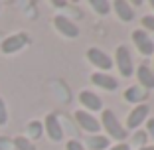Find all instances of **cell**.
Here are the masks:
<instances>
[{"mask_svg": "<svg viewBox=\"0 0 154 150\" xmlns=\"http://www.w3.org/2000/svg\"><path fill=\"white\" fill-rule=\"evenodd\" d=\"M138 150H154V146H142V148H138Z\"/></svg>", "mask_w": 154, "mask_h": 150, "instance_id": "26", "label": "cell"}, {"mask_svg": "<svg viewBox=\"0 0 154 150\" xmlns=\"http://www.w3.org/2000/svg\"><path fill=\"white\" fill-rule=\"evenodd\" d=\"M142 26L148 28V30H154V16H144L142 18Z\"/></svg>", "mask_w": 154, "mask_h": 150, "instance_id": "23", "label": "cell"}, {"mask_svg": "<svg viewBox=\"0 0 154 150\" xmlns=\"http://www.w3.org/2000/svg\"><path fill=\"white\" fill-rule=\"evenodd\" d=\"M136 77H138V81H140V87L142 89H154V73L150 71L146 65H140V67L136 69Z\"/></svg>", "mask_w": 154, "mask_h": 150, "instance_id": "14", "label": "cell"}, {"mask_svg": "<svg viewBox=\"0 0 154 150\" xmlns=\"http://www.w3.org/2000/svg\"><path fill=\"white\" fill-rule=\"evenodd\" d=\"M0 150H16L14 140H10V138H6V136H0Z\"/></svg>", "mask_w": 154, "mask_h": 150, "instance_id": "21", "label": "cell"}, {"mask_svg": "<svg viewBox=\"0 0 154 150\" xmlns=\"http://www.w3.org/2000/svg\"><path fill=\"white\" fill-rule=\"evenodd\" d=\"M87 59H89L95 67L105 69V71H109V69L113 67V59L105 54L103 50H99V47H91V50H87Z\"/></svg>", "mask_w": 154, "mask_h": 150, "instance_id": "5", "label": "cell"}, {"mask_svg": "<svg viewBox=\"0 0 154 150\" xmlns=\"http://www.w3.org/2000/svg\"><path fill=\"white\" fill-rule=\"evenodd\" d=\"M54 26L59 34H63L65 38H77L79 36V28L75 26V22L65 16H55L54 18Z\"/></svg>", "mask_w": 154, "mask_h": 150, "instance_id": "6", "label": "cell"}, {"mask_svg": "<svg viewBox=\"0 0 154 150\" xmlns=\"http://www.w3.org/2000/svg\"><path fill=\"white\" fill-rule=\"evenodd\" d=\"M6 123H8V111H6L4 101L0 99V127H4Z\"/></svg>", "mask_w": 154, "mask_h": 150, "instance_id": "20", "label": "cell"}, {"mask_svg": "<svg viewBox=\"0 0 154 150\" xmlns=\"http://www.w3.org/2000/svg\"><path fill=\"white\" fill-rule=\"evenodd\" d=\"M146 130H148V134L154 138V118H150V121H146Z\"/></svg>", "mask_w": 154, "mask_h": 150, "instance_id": "24", "label": "cell"}, {"mask_svg": "<svg viewBox=\"0 0 154 150\" xmlns=\"http://www.w3.org/2000/svg\"><path fill=\"white\" fill-rule=\"evenodd\" d=\"M42 130H44V127H42V123H38V121H32V123L28 124V128H26V132H28L30 138H40ZM30 138H28V140H30Z\"/></svg>", "mask_w": 154, "mask_h": 150, "instance_id": "16", "label": "cell"}, {"mask_svg": "<svg viewBox=\"0 0 154 150\" xmlns=\"http://www.w3.org/2000/svg\"><path fill=\"white\" fill-rule=\"evenodd\" d=\"M87 148L89 150H107L109 148V136H87Z\"/></svg>", "mask_w": 154, "mask_h": 150, "instance_id": "15", "label": "cell"}, {"mask_svg": "<svg viewBox=\"0 0 154 150\" xmlns=\"http://www.w3.org/2000/svg\"><path fill=\"white\" fill-rule=\"evenodd\" d=\"M91 81L95 83L97 87L105 89V91H115V89L119 87L117 79L111 77L109 73H93V75H91Z\"/></svg>", "mask_w": 154, "mask_h": 150, "instance_id": "10", "label": "cell"}, {"mask_svg": "<svg viewBox=\"0 0 154 150\" xmlns=\"http://www.w3.org/2000/svg\"><path fill=\"white\" fill-rule=\"evenodd\" d=\"M14 146H16V150H36V146H34L32 142L28 140L26 136H18V138H14Z\"/></svg>", "mask_w": 154, "mask_h": 150, "instance_id": "18", "label": "cell"}, {"mask_svg": "<svg viewBox=\"0 0 154 150\" xmlns=\"http://www.w3.org/2000/svg\"><path fill=\"white\" fill-rule=\"evenodd\" d=\"M109 150H131V146H128V144H122V142H121V144L113 146V148H109Z\"/></svg>", "mask_w": 154, "mask_h": 150, "instance_id": "25", "label": "cell"}, {"mask_svg": "<svg viewBox=\"0 0 154 150\" xmlns=\"http://www.w3.org/2000/svg\"><path fill=\"white\" fill-rule=\"evenodd\" d=\"M148 97V91L146 89H142L140 85H136V87H128L127 91H125V101H128V103L132 105H138L142 103V101Z\"/></svg>", "mask_w": 154, "mask_h": 150, "instance_id": "12", "label": "cell"}, {"mask_svg": "<svg viewBox=\"0 0 154 150\" xmlns=\"http://www.w3.org/2000/svg\"><path fill=\"white\" fill-rule=\"evenodd\" d=\"M115 63H117V69L122 77H131L132 75L134 67H132V57L127 46H119L115 50Z\"/></svg>", "mask_w": 154, "mask_h": 150, "instance_id": "2", "label": "cell"}, {"mask_svg": "<svg viewBox=\"0 0 154 150\" xmlns=\"http://www.w3.org/2000/svg\"><path fill=\"white\" fill-rule=\"evenodd\" d=\"M91 4V8H95V12L97 14H109V10H111V4L109 2H105V0H91L89 2Z\"/></svg>", "mask_w": 154, "mask_h": 150, "instance_id": "17", "label": "cell"}, {"mask_svg": "<svg viewBox=\"0 0 154 150\" xmlns=\"http://www.w3.org/2000/svg\"><path fill=\"white\" fill-rule=\"evenodd\" d=\"M28 40H30V38H28L26 34H14V36H8V38L2 40L0 50H2V54H6V55L16 54V51H20L28 44Z\"/></svg>", "mask_w": 154, "mask_h": 150, "instance_id": "3", "label": "cell"}, {"mask_svg": "<svg viewBox=\"0 0 154 150\" xmlns=\"http://www.w3.org/2000/svg\"><path fill=\"white\" fill-rule=\"evenodd\" d=\"M150 6H152V8H154V0H152V2H150Z\"/></svg>", "mask_w": 154, "mask_h": 150, "instance_id": "28", "label": "cell"}, {"mask_svg": "<svg viewBox=\"0 0 154 150\" xmlns=\"http://www.w3.org/2000/svg\"><path fill=\"white\" fill-rule=\"evenodd\" d=\"M75 123L87 132H97L101 128V123L93 117V115L87 113V111H77L75 113Z\"/></svg>", "mask_w": 154, "mask_h": 150, "instance_id": "9", "label": "cell"}, {"mask_svg": "<svg viewBox=\"0 0 154 150\" xmlns=\"http://www.w3.org/2000/svg\"><path fill=\"white\" fill-rule=\"evenodd\" d=\"M132 41H134V46L138 47V51H140L142 55L148 57V55L154 54V41L144 30H134V32H132Z\"/></svg>", "mask_w": 154, "mask_h": 150, "instance_id": "4", "label": "cell"}, {"mask_svg": "<svg viewBox=\"0 0 154 150\" xmlns=\"http://www.w3.org/2000/svg\"><path fill=\"white\" fill-rule=\"evenodd\" d=\"M113 8H115L117 16L122 20V22H131V20L134 18V10H132L131 4L125 2V0H117V2H113Z\"/></svg>", "mask_w": 154, "mask_h": 150, "instance_id": "13", "label": "cell"}, {"mask_svg": "<svg viewBox=\"0 0 154 150\" xmlns=\"http://www.w3.org/2000/svg\"><path fill=\"white\" fill-rule=\"evenodd\" d=\"M144 142H146V132H142V130H136L134 132V136H132V144L134 146H144Z\"/></svg>", "mask_w": 154, "mask_h": 150, "instance_id": "19", "label": "cell"}, {"mask_svg": "<svg viewBox=\"0 0 154 150\" xmlns=\"http://www.w3.org/2000/svg\"><path fill=\"white\" fill-rule=\"evenodd\" d=\"M65 150H87V148H85V146H83L79 140H75V138H73V140H69V142H67Z\"/></svg>", "mask_w": 154, "mask_h": 150, "instance_id": "22", "label": "cell"}, {"mask_svg": "<svg viewBox=\"0 0 154 150\" xmlns=\"http://www.w3.org/2000/svg\"><path fill=\"white\" fill-rule=\"evenodd\" d=\"M101 121H103V128L107 130V134H109L111 138H115V140H125V138L128 136L127 134V128L121 127V123H119V118L115 117L113 111H103V117H101Z\"/></svg>", "mask_w": 154, "mask_h": 150, "instance_id": "1", "label": "cell"}, {"mask_svg": "<svg viewBox=\"0 0 154 150\" xmlns=\"http://www.w3.org/2000/svg\"><path fill=\"white\" fill-rule=\"evenodd\" d=\"M45 130H48V136L54 142H59L63 138V127H61V121H59L57 115H48L45 117Z\"/></svg>", "mask_w": 154, "mask_h": 150, "instance_id": "7", "label": "cell"}, {"mask_svg": "<svg viewBox=\"0 0 154 150\" xmlns=\"http://www.w3.org/2000/svg\"><path fill=\"white\" fill-rule=\"evenodd\" d=\"M148 113H150L148 105H138V107H134V111H131V115H128V118H127V128L140 127L144 121H148Z\"/></svg>", "mask_w": 154, "mask_h": 150, "instance_id": "8", "label": "cell"}, {"mask_svg": "<svg viewBox=\"0 0 154 150\" xmlns=\"http://www.w3.org/2000/svg\"><path fill=\"white\" fill-rule=\"evenodd\" d=\"M79 101H81V105H85L89 111H101L103 109V101L91 91H81L79 93Z\"/></svg>", "mask_w": 154, "mask_h": 150, "instance_id": "11", "label": "cell"}, {"mask_svg": "<svg viewBox=\"0 0 154 150\" xmlns=\"http://www.w3.org/2000/svg\"><path fill=\"white\" fill-rule=\"evenodd\" d=\"M2 40H4V36H2V32H0V44H2Z\"/></svg>", "mask_w": 154, "mask_h": 150, "instance_id": "27", "label": "cell"}]
</instances>
